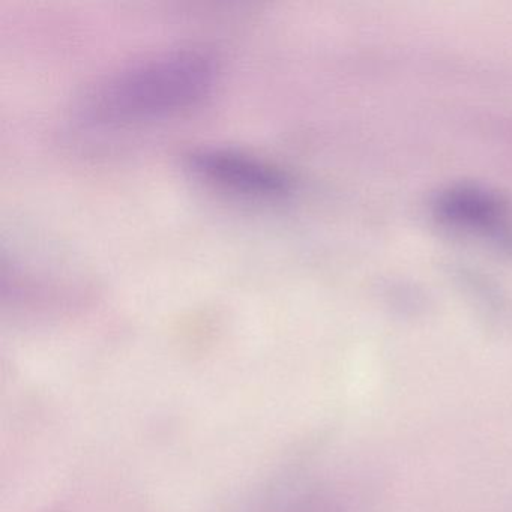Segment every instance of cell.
<instances>
[{"mask_svg":"<svg viewBox=\"0 0 512 512\" xmlns=\"http://www.w3.org/2000/svg\"><path fill=\"white\" fill-rule=\"evenodd\" d=\"M215 76L217 65L203 50L158 53L101 80L86 95L82 112L92 124L151 121L199 103Z\"/></svg>","mask_w":512,"mask_h":512,"instance_id":"obj_1","label":"cell"},{"mask_svg":"<svg viewBox=\"0 0 512 512\" xmlns=\"http://www.w3.org/2000/svg\"><path fill=\"white\" fill-rule=\"evenodd\" d=\"M443 217L464 229L478 230L487 236L496 235L502 241L511 229L506 224L505 214L497 203L485 199L473 191H455L440 203Z\"/></svg>","mask_w":512,"mask_h":512,"instance_id":"obj_3","label":"cell"},{"mask_svg":"<svg viewBox=\"0 0 512 512\" xmlns=\"http://www.w3.org/2000/svg\"><path fill=\"white\" fill-rule=\"evenodd\" d=\"M187 169L208 187L244 199H278L290 190L280 167L236 149H197L188 155Z\"/></svg>","mask_w":512,"mask_h":512,"instance_id":"obj_2","label":"cell"}]
</instances>
